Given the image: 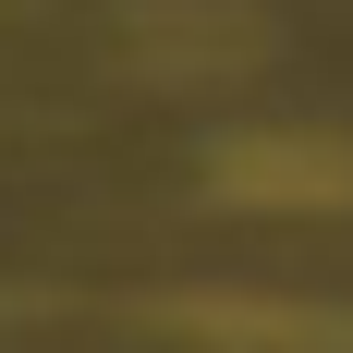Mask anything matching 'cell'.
Listing matches in <instances>:
<instances>
[{
    "instance_id": "6da1fadb",
    "label": "cell",
    "mask_w": 353,
    "mask_h": 353,
    "mask_svg": "<svg viewBox=\"0 0 353 353\" xmlns=\"http://www.w3.org/2000/svg\"><path fill=\"white\" fill-rule=\"evenodd\" d=\"M219 195H281V208H341L353 159L341 146H232L219 159Z\"/></svg>"
}]
</instances>
